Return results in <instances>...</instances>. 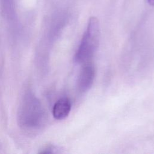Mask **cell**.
Instances as JSON below:
<instances>
[{"label":"cell","mask_w":154,"mask_h":154,"mask_svg":"<svg viewBox=\"0 0 154 154\" xmlns=\"http://www.w3.org/2000/svg\"><path fill=\"white\" fill-rule=\"evenodd\" d=\"M100 36L99 20L96 17H91L74 57L76 63H82L92 57L98 48Z\"/></svg>","instance_id":"6da1fadb"},{"label":"cell","mask_w":154,"mask_h":154,"mask_svg":"<svg viewBox=\"0 0 154 154\" xmlns=\"http://www.w3.org/2000/svg\"><path fill=\"white\" fill-rule=\"evenodd\" d=\"M95 76V68L90 63H85L80 70L77 79V88L81 92L88 91L91 87Z\"/></svg>","instance_id":"7a4b0ae2"},{"label":"cell","mask_w":154,"mask_h":154,"mask_svg":"<svg viewBox=\"0 0 154 154\" xmlns=\"http://www.w3.org/2000/svg\"><path fill=\"white\" fill-rule=\"evenodd\" d=\"M71 102L67 97H62L54 104L52 114L55 119L62 120L68 116L71 109Z\"/></svg>","instance_id":"3957f363"},{"label":"cell","mask_w":154,"mask_h":154,"mask_svg":"<svg viewBox=\"0 0 154 154\" xmlns=\"http://www.w3.org/2000/svg\"><path fill=\"white\" fill-rule=\"evenodd\" d=\"M147 2L150 5H154V0H147Z\"/></svg>","instance_id":"277c9868"}]
</instances>
